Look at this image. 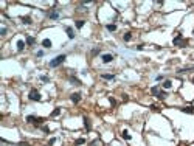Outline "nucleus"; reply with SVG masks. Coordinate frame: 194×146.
I'll list each match as a JSON object with an SVG mask.
<instances>
[{"label": "nucleus", "mask_w": 194, "mask_h": 146, "mask_svg": "<svg viewBox=\"0 0 194 146\" xmlns=\"http://www.w3.org/2000/svg\"><path fill=\"white\" fill-rule=\"evenodd\" d=\"M65 59H67V56H65V54H59V56H56L53 61H50V67H53V68H54V67H59V65H61V64H62Z\"/></svg>", "instance_id": "nucleus-1"}, {"label": "nucleus", "mask_w": 194, "mask_h": 146, "mask_svg": "<svg viewBox=\"0 0 194 146\" xmlns=\"http://www.w3.org/2000/svg\"><path fill=\"white\" fill-rule=\"evenodd\" d=\"M70 83L73 84V86H81V81H79L78 78H75V76H71L70 78Z\"/></svg>", "instance_id": "nucleus-12"}, {"label": "nucleus", "mask_w": 194, "mask_h": 146, "mask_svg": "<svg viewBox=\"0 0 194 146\" xmlns=\"http://www.w3.org/2000/svg\"><path fill=\"white\" fill-rule=\"evenodd\" d=\"M28 98H30L31 101H41V93H39L37 90L33 89V90L30 92V96H28Z\"/></svg>", "instance_id": "nucleus-3"}, {"label": "nucleus", "mask_w": 194, "mask_h": 146, "mask_svg": "<svg viewBox=\"0 0 194 146\" xmlns=\"http://www.w3.org/2000/svg\"><path fill=\"white\" fill-rule=\"evenodd\" d=\"M17 50H19V51H23V50H25V42L23 41L17 42Z\"/></svg>", "instance_id": "nucleus-14"}, {"label": "nucleus", "mask_w": 194, "mask_h": 146, "mask_svg": "<svg viewBox=\"0 0 194 146\" xmlns=\"http://www.w3.org/2000/svg\"><path fill=\"white\" fill-rule=\"evenodd\" d=\"M41 79L44 81V83H48V81H50V78H48V76H41Z\"/></svg>", "instance_id": "nucleus-28"}, {"label": "nucleus", "mask_w": 194, "mask_h": 146, "mask_svg": "<svg viewBox=\"0 0 194 146\" xmlns=\"http://www.w3.org/2000/svg\"><path fill=\"white\" fill-rule=\"evenodd\" d=\"M151 92H152V95H155V96H157V95H158V92H160V87H158V86L152 87V89H151Z\"/></svg>", "instance_id": "nucleus-18"}, {"label": "nucleus", "mask_w": 194, "mask_h": 146, "mask_svg": "<svg viewBox=\"0 0 194 146\" xmlns=\"http://www.w3.org/2000/svg\"><path fill=\"white\" fill-rule=\"evenodd\" d=\"M42 45H44L45 48H50V47H51V41H50V39H44V41H42Z\"/></svg>", "instance_id": "nucleus-15"}, {"label": "nucleus", "mask_w": 194, "mask_h": 146, "mask_svg": "<svg viewBox=\"0 0 194 146\" xmlns=\"http://www.w3.org/2000/svg\"><path fill=\"white\" fill-rule=\"evenodd\" d=\"M0 34H2V36H5V34H6V28H5V26L0 30Z\"/></svg>", "instance_id": "nucleus-29"}, {"label": "nucleus", "mask_w": 194, "mask_h": 146, "mask_svg": "<svg viewBox=\"0 0 194 146\" xmlns=\"http://www.w3.org/2000/svg\"><path fill=\"white\" fill-rule=\"evenodd\" d=\"M172 44L174 45H182V47H185V45L188 44V41H185V39L182 38V34H177L174 38V41H172Z\"/></svg>", "instance_id": "nucleus-2"}, {"label": "nucleus", "mask_w": 194, "mask_h": 146, "mask_svg": "<svg viewBox=\"0 0 194 146\" xmlns=\"http://www.w3.org/2000/svg\"><path fill=\"white\" fill-rule=\"evenodd\" d=\"M59 113H61V109H59V107H56V109H54V110L51 112V117H58Z\"/></svg>", "instance_id": "nucleus-21"}, {"label": "nucleus", "mask_w": 194, "mask_h": 146, "mask_svg": "<svg viewBox=\"0 0 194 146\" xmlns=\"http://www.w3.org/2000/svg\"><path fill=\"white\" fill-rule=\"evenodd\" d=\"M109 101H110V104H112V106L116 104V101H115V98H113V96H109Z\"/></svg>", "instance_id": "nucleus-27"}, {"label": "nucleus", "mask_w": 194, "mask_h": 146, "mask_svg": "<svg viewBox=\"0 0 194 146\" xmlns=\"http://www.w3.org/2000/svg\"><path fill=\"white\" fill-rule=\"evenodd\" d=\"M121 137H123L124 140H131V138H132V137H131V134H129L127 131H123V132H121Z\"/></svg>", "instance_id": "nucleus-17"}, {"label": "nucleus", "mask_w": 194, "mask_h": 146, "mask_svg": "<svg viewBox=\"0 0 194 146\" xmlns=\"http://www.w3.org/2000/svg\"><path fill=\"white\" fill-rule=\"evenodd\" d=\"M193 83H194V78H193Z\"/></svg>", "instance_id": "nucleus-33"}, {"label": "nucleus", "mask_w": 194, "mask_h": 146, "mask_svg": "<svg viewBox=\"0 0 194 146\" xmlns=\"http://www.w3.org/2000/svg\"><path fill=\"white\" fill-rule=\"evenodd\" d=\"M98 53H99V50H98V48H95L93 51H92V54H98Z\"/></svg>", "instance_id": "nucleus-32"}, {"label": "nucleus", "mask_w": 194, "mask_h": 146, "mask_svg": "<svg viewBox=\"0 0 194 146\" xmlns=\"http://www.w3.org/2000/svg\"><path fill=\"white\" fill-rule=\"evenodd\" d=\"M107 30H109V31H115V30H116V25L110 23V25H107Z\"/></svg>", "instance_id": "nucleus-23"}, {"label": "nucleus", "mask_w": 194, "mask_h": 146, "mask_svg": "<svg viewBox=\"0 0 194 146\" xmlns=\"http://www.w3.org/2000/svg\"><path fill=\"white\" fill-rule=\"evenodd\" d=\"M84 143H86V140H84V138H78V140L75 142V145L78 146V145H84Z\"/></svg>", "instance_id": "nucleus-24"}, {"label": "nucleus", "mask_w": 194, "mask_h": 146, "mask_svg": "<svg viewBox=\"0 0 194 146\" xmlns=\"http://www.w3.org/2000/svg\"><path fill=\"white\" fill-rule=\"evenodd\" d=\"M54 142H56V138H50V142H48V146L54 145Z\"/></svg>", "instance_id": "nucleus-30"}, {"label": "nucleus", "mask_w": 194, "mask_h": 146, "mask_svg": "<svg viewBox=\"0 0 194 146\" xmlns=\"http://www.w3.org/2000/svg\"><path fill=\"white\" fill-rule=\"evenodd\" d=\"M70 100H71V103H73V104H78V103L81 101V93H71Z\"/></svg>", "instance_id": "nucleus-5"}, {"label": "nucleus", "mask_w": 194, "mask_h": 146, "mask_svg": "<svg viewBox=\"0 0 194 146\" xmlns=\"http://www.w3.org/2000/svg\"><path fill=\"white\" fill-rule=\"evenodd\" d=\"M48 17H50V19H59V13L53 9V11L48 13Z\"/></svg>", "instance_id": "nucleus-8"}, {"label": "nucleus", "mask_w": 194, "mask_h": 146, "mask_svg": "<svg viewBox=\"0 0 194 146\" xmlns=\"http://www.w3.org/2000/svg\"><path fill=\"white\" fill-rule=\"evenodd\" d=\"M84 23H86L84 20H76L75 25H76V28H82V26H84Z\"/></svg>", "instance_id": "nucleus-20"}, {"label": "nucleus", "mask_w": 194, "mask_h": 146, "mask_svg": "<svg viewBox=\"0 0 194 146\" xmlns=\"http://www.w3.org/2000/svg\"><path fill=\"white\" fill-rule=\"evenodd\" d=\"M99 145V138H96V140H93V142L90 143V146H98Z\"/></svg>", "instance_id": "nucleus-26"}, {"label": "nucleus", "mask_w": 194, "mask_h": 146, "mask_svg": "<svg viewBox=\"0 0 194 146\" xmlns=\"http://www.w3.org/2000/svg\"><path fill=\"white\" fill-rule=\"evenodd\" d=\"M65 31H67L68 39H75V33H73V28H71V26H65Z\"/></svg>", "instance_id": "nucleus-6"}, {"label": "nucleus", "mask_w": 194, "mask_h": 146, "mask_svg": "<svg viewBox=\"0 0 194 146\" xmlns=\"http://www.w3.org/2000/svg\"><path fill=\"white\" fill-rule=\"evenodd\" d=\"M101 59H103V62L104 64H109L113 61V54H110V53H106V54H103L101 56Z\"/></svg>", "instance_id": "nucleus-4"}, {"label": "nucleus", "mask_w": 194, "mask_h": 146, "mask_svg": "<svg viewBox=\"0 0 194 146\" xmlns=\"http://www.w3.org/2000/svg\"><path fill=\"white\" fill-rule=\"evenodd\" d=\"M123 39H124V41H126V42H129V41H131V39H132V34H131V33H124Z\"/></svg>", "instance_id": "nucleus-19"}, {"label": "nucleus", "mask_w": 194, "mask_h": 146, "mask_svg": "<svg viewBox=\"0 0 194 146\" xmlns=\"http://www.w3.org/2000/svg\"><path fill=\"white\" fill-rule=\"evenodd\" d=\"M26 44H28V45H33V44H34V38H26Z\"/></svg>", "instance_id": "nucleus-25"}, {"label": "nucleus", "mask_w": 194, "mask_h": 146, "mask_svg": "<svg viewBox=\"0 0 194 146\" xmlns=\"http://www.w3.org/2000/svg\"><path fill=\"white\" fill-rule=\"evenodd\" d=\"M113 78H115V75H107V73L103 75V79H107V81H110V79H113Z\"/></svg>", "instance_id": "nucleus-22"}, {"label": "nucleus", "mask_w": 194, "mask_h": 146, "mask_svg": "<svg viewBox=\"0 0 194 146\" xmlns=\"http://www.w3.org/2000/svg\"><path fill=\"white\" fill-rule=\"evenodd\" d=\"M182 112L183 113H190V115H191V113H194V107H193V106H186V107L182 109Z\"/></svg>", "instance_id": "nucleus-7"}, {"label": "nucleus", "mask_w": 194, "mask_h": 146, "mask_svg": "<svg viewBox=\"0 0 194 146\" xmlns=\"http://www.w3.org/2000/svg\"><path fill=\"white\" fill-rule=\"evenodd\" d=\"M36 120H37V117H34V115H28V117H26V121H28V123H31V124L36 123Z\"/></svg>", "instance_id": "nucleus-11"}, {"label": "nucleus", "mask_w": 194, "mask_h": 146, "mask_svg": "<svg viewBox=\"0 0 194 146\" xmlns=\"http://www.w3.org/2000/svg\"><path fill=\"white\" fill-rule=\"evenodd\" d=\"M161 86H163V89H171L172 83L169 81V79H166V81H163V84H161Z\"/></svg>", "instance_id": "nucleus-16"}, {"label": "nucleus", "mask_w": 194, "mask_h": 146, "mask_svg": "<svg viewBox=\"0 0 194 146\" xmlns=\"http://www.w3.org/2000/svg\"><path fill=\"white\" fill-rule=\"evenodd\" d=\"M84 127H86L87 131H90V129H92V124H90V120L87 118V117H84Z\"/></svg>", "instance_id": "nucleus-9"}, {"label": "nucleus", "mask_w": 194, "mask_h": 146, "mask_svg": "<svg viewBox=\"0 0 194 146\" xmlns=\"http://www.w3.org/2000/svg\"><path fill=\"white\" fill-rule=\"evenodd\" d=\"M42 56H44V51L41 50V51H37V58H42Z\"/></svg>", "instance_id": "nucleus-31"}, {"label": "nucleus", "mask_w": 194, "mask_h": 146, "mask_svg": "<svg viewBox=\"0 0 194 146\" xmlns=\"http://www.w3.org/2000/svg\"><path fill=\"white\" fill-rule=\"evenodd\" d=\"M22 23L30 25V23H31V17H30V16H23V17H22Z\"/></svg>", "instance_id": "nucleus-13"}, {"label": "nucleus", "mask_w": 194, "mask_h": 146, "mask_svg": "<svg viewBox=\"0 0 194 146\" xmlns=\"http://www.w3.org/2000/svg\"><path fill=\"white\" fill-rule=\"evenodd\" d=\"M166 96H168V93H166L165 90H160V92H158V95H157V98H158V100H161V101H163Z\"/></svg>", "instance_id": "nucleus-10"}]
</instances>
